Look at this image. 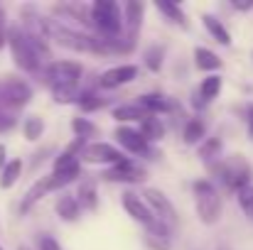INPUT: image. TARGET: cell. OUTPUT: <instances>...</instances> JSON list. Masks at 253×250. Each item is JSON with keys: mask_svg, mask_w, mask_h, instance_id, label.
Returning a JSON list of instances; mask_svg holds the SVG:
<instances>
[{"mask_svg": "<svg viewBox=\"0 0 253 250\" xmlns=\"http://www.w3.org/2000/svg\"><path fill=\"white\" fill-rule=\"evenodd\" d=\"M7 44H10V52H12L15 64H17L22 71L35 74V71H40L42 62L49 59L47 39L32 37L30 32H25V30H20V27H12V30H10Z\"/></svg>", "mask_w": 253, "mask_h": 250, "instance_id": "cell-1", "label": "cell"}, {"mask_svg": "<svg viewBox=\"0 0 253 250\" xmlns=\"http://www.w3.org/2000/svg\"><path fill=\"white\" fill-rule=\"evenodd\" d=\"M91 22L93 27L108 39V42H116L118 35L123 32V7L116 2V0H96L91 5Z\"/></svg>", "mask_w": 253, "mask_h": 250, "instance_id": "cell-2", "label": "cell"}, {"mask_svg": "<svg viewBox=\"0 0 253 250\" xmlns=\"http://www.w3.org/2000/svg\"><path fill=\"white\" fill-rule=\"evenodd\" d=\"M192 189H194V206H197L199 221L207 226H214L221 218V194L216 184L209 179H199L192 184Z\"/></svg>", "mask_w": 253, "mask_h": 250, "instance_id": "cell-3", "label": "cell"}, {"mask_svg": "<svg viewBox=\"0 0 253 250\" xmlns=\"http://www.w3.org/2000/svg\"><path fill=\"white\" fill-rule=\"evenodd\" d=\"M216 174L224 181V186L236 191V194L251 184V167L246 165L241 157H231V160L216 165Z\"/></svg>", "mask_w": 253, "mask_h": 250, "instance_id": "cell-4", "label": "cell"}, {"mask_svg": "<svg viewBox=\"0 0 253 250\" xmlns=\"http://www.w3.org/2000/svg\"><path fill=\"white\" fill-rule=\"evenodd\" d=\"M82 162H88V165H121V162H126L128 157L118 150V147H113V145H108V143H91V145H84V150H82V157H79Z\"/></svg>", "mask_w": 253, "mask_h": 250, "instance_id": "cell-5", "label": "cell"}, {"mask_svg": "<svg viewBox=\"0 0 253 250\" xmlns=\"http://www.w3.org/2000/svg\"><path fill=\"white\" fill-rule=\"evenodd\" d=\"M0 93H2V103L5 108L12 113L17 108H25L32 98V86L22 79H5L0 81Z\"/></svg>", "mask_w": 253, "mask_h": 250, "instance_id": "cell-6", "label": "cell"}, {"mask_svg": "<svg viewBox=\"0 0 253 250\" xmlns=\"http://www.w3.org/2000/svg\"><path fill=\"white\" fill-rule=\"evenodd\" d=\"M143 196H145V204L150 206V211L155 214V218H158L160 223H165L168 228H172V226L177 223L174 206H172V201H169L163 191H158V189H145Z\"/></svg>", "mask_w": 253, "mask_h": 250, "instance_id": "cell-7", "label": "cell"}, {"mask_svg": "<svg viewBox=\"0 0 253 250\" xmlns=\"http://www.w3.org/2000/svg\"><path fill=\"white\" fill-rule=\"evenodd\" d=\"M84 69L77 62H52L47 67V79L52 83H67V86H77L82 79Z\"/></svg>", "mask_w": 253, "mask_h": 250, "instance_id": "cell-8", "label": "cell"}, {"mask_svg": "<svg viewBox=\"0 0 253 250\" xmlns=\"http://www.w3.org/2000/svg\"><path fill=\"white\" fill-rule=\"evenodd\" d=\"M123 209L128 211V216L133 218V221H138V223H143L145 228L148 226H153L158 218H155V214L150 211V206L145 204V199H140L138 194H133V191H126L123 194Z\"/></svg>", "mask_w": 253, "mask_h": 250, "instance_id": "cell-9", "label": "cell"}, {"mask_svg": "<svg viewBox=\"0 0 253 250\" xmlns=\"http://www.w3.org/2000/svg\"><path fill=\"white\" fill-rule=\"evenodd\" d=\"M101 179H106V181H123V184L143 181V179H145V169L140 165H135V162H130V160H126V162H121V165L106 169V172L101 174Z\"/></svg>", "mask_w": 253, "mask_h": 250, "instance_id": "cell-10", "label": "cell"}, {"mask_svg": "<svg viewBox=\"0 0 253 250\" xmlns=\"http://www.w3.org/2000/svg\"><path fill=\"white\" fill-rule=\"evenodd\" d=\"M138 76V67L135 64H121V67H113L108 71H103L98 76V86L101 88H118V86H126Z\"/></svg>", "mask_w": 253, "mask_h": 250, "instance_id": "cell-11", "label": "cell"}, {"mask_svg": "<svg viewBox=\"0 0 253 250\" xmlns=\"http://www.w3.org/2000/svg\"><path fill=\"white\" fill-rule=\"evenodd\" d=\"M116 140L121 143V147H126L128 152L133 155H148L150 152V143L140 135V130H133V128H116Z\"/></svg>", "mask_w": 253, "mask_h": 250, "instance_id": "cell-12", "label": "cell"}, {"mask_svg": "<svg viewBox=\"0 0 253 250\" xmlns=\"http://www.w3.org/2000/svg\"><path fill=\"white\" fill-rule=\"evenodd\" d=\"M145 243L153 250H169V228L165 223L155 221V223L148 226V231H145Z\"/></svg>", "mask_w": 253, "mask_h": 250, "instance_id": "cell-13", "label": "cell"}, {"mask_svg": "<svg viewBox=\"0 0 253 250\" xmlns=\"http://www.w3.org/2000/svg\"><path fill=\"white\" fill-rule=\"evenodd\" d=\"M54 209H57V216H59L62 221H69V223L77 221L79 214H82V206H79L77 196H72V194H62V196L57 199Z\"/></svg>", "mask_w": 253, "mask_h": 250, "instance_id": "cell-14", "label": "cell"}, {"mask_svg": "<svg viewBox=\"0 0 253 250\" xmlns=\"http://www.w3.org/2000/svg\"><path fill=\"white\" fill-rule=\"evenodd\" d=\"M77 201H79V206L86 209V211H96V206H98V189H96V181H93V179H84V181L79 184Z\"/></svg>", "mask_w": 253, "mask_h": 250, "instance_id": "cell-15", "label": "cell"}, {"mask_svg": "<svg viewBox=\"0 0 253 250\" xmlns=\"http://www.w3.org/2000/svg\"><path fill=\"white\" fill-rule=\"evenodd\" d=\"M202 22H204V27L209 30V35H211L219 44H224V47H229V44H231V32L224 27V22H221V20H216L214 15H209V12H207V15H202Z\"/></svg>", "mask_w": 253, "mask_h": 250, "instance_id": "cell-16", "label": "cell"}, {"mask_svg": "<svg viewBox=\"0 0 253 250\" xmlns=\"http://www.w3.org/2000/svg\"><path fill=\"white\" fill-rule=\"evenodd\" d=\"M221 76H216V74H211V76H207L204 81L199 83V91H197V98H202V106H207L209 101H214L219 93H221Z\"/></svg>", "mask_w": 253, "mask_h": 250, "instance_id": "cell-17", "label": "cell"}, {"mask_svg": "<svg viewBox=\"0 0 253 250\" xmlns=\"http://www.w3.org/2000/svg\"><path fill=\"white\" fill-rule=\"evenodd\" d=\"M194 64L202 71H216V69H221V59L211 49H207V47H194Z\"/></svg>", "mask_w": 253, "mask_h": 250, "instance_id": "cell-18", "label": "cell"}, {"mask_svg": "<svg viewBox=\"0 0 253 250\" xmlns=\"http://www.w3.org/2000/svg\"><path fill=\"white\" fill-rule=\"evenodd\" d=\"M113 118H116L118 123H121V120H123V123H133V120H140V123H143V120L148 118V113H145L138 103H133V106H130V103H123V106H116V108H113Z\"/></svg>", "mask_w": 253, "mask_h": 250, "instance_id": "cell-19", "label": "cell"}, {"mask_svg": "<svg viewBox=\"0 0 253 250\" xmlns=\"http://www.w3.org/2000/svg\"><path fill=\"white\" fill-rule=\"evenodd\" d=\"M140 135H143L148 143L163 140V138H165V125H163V120L155 118V115H148V118L140 123Z\"/></svg>", "mask_w": 253, "mask_h": 250, "instance_id": "cell-20", "label": "cell"}, {"mask_svg": "<svg viewBox=\"0 0 253 250\" xmlns=\"http://www.w3.org/2000/svg\"><path fill=\"white\" fill-rule=\"evenodd\" d=\"M204 135H207V123H204L202 118H189V123L184 125L182 140H184L187 145H197V143L204 140Z\"/></svg>", "mask_w": 253, "mask_h": 250, "instance_id": "cell-21", "label": "cell"}, {"mask_svg": "<svg viewBox=\"0 0 253 250\" xmlns=\"http://www.w3.org/2000/svg\"><path fill=\"white\" fill-rule=\"evenodd\" d=\"M138 106H140L148 115H158V113H165V110H168V101H165L160 93H145V96H140Z\"/></svg>", "mask_w": 253, "mask_h": 250, "instance_id": "cell-22", "label": "cell"}, {"mask_svg": "<svg viewBox=\"0 0 253 250\" xmlns=\"http://www.w3.org/2000/svg\"><path fill=\"white\" fill-rule=\"evenodd\" d=\"M72 130H74L77 140H91V138H98V125L91 123L88 118H74V120H72Z\"/></svg>", "mask_w": 253, "mask_h": 250, "instance_id": "cell-23", "label": "cell"}, {"mask_svg": "<svg viewBox=\"0 0 253 250\" xmlns=\"http://www.w3.org/2000/svg\"><path fill=\"white\" fill-rule=\"evenodd\" d=\"M22 174V162L20 160H12L0 169V189H10Z\"/></svg>", "mask_w": 253, "mask_h": 250, "instance_id": "cell-24", "label": "cell"}, {"mask_svg": "<svg viewBox=\"0 0 253 250\" xmlns=\"http://www.w3.org/2000/svg\"><path fill=\"white\" fill-rule=\"evenodd\" d=\"M143 10H145L143 2H126V5H123V17H126V22H128L133 37H135V30H138V25H140Z\"/></svg>", "mask_w": 253, "mask_h": 250, "instance_id": "cell-25", "label": "cell"}, {"mask_svg": "<svg viewBox=\"0 0 253 250\" xmlns=\"http://www.w3.org/2000/svg\"><path fill=\"white\" fill-rule=\"evenodd\" d=\"M52 98L57 103H74V101H79V86L52 83Z\"/></svg>", "mask_w": 253, "mask_h": 250, "instance_id": "cell-26", "label": "cell"}, {"mask_svg": "<svg viewBox=\"0 0 253 250\" xmlns=\"http://www.w3.org/2000/svg\"><path fill=\"white\" fill-rule=\"evenodd\" d=\"M22 133H25V138H27L30 143L40 140L42 133H44V123H42V118H37V115L25 118V123H22Z\"/></svg>", "mask_w": 253, "mask_h": 250, "instance_id": "cell-27", "label": "cell"}, {"mask_svg": "<svg viewBox=\"0 0 253 250\" xmlns=\"http://www.w3.org/2000/svg\"><path fill=\"white\" fill-rule=\"evenodd\" d=\"M155 7L163 12V15H168L172 22H179V25H187V20H184V10L177 5V2H169V0H158L155 2Z\"/></svg>", "mask_w": 253, "mask_h": 250, "instance_id": "cell-28", "label": "cell"}, {"mask_svg": "<svg viewBox=\"0 0 253 250\" xmlns=\"http://www.w3.org/2000/svg\"><path fill=\"white\" fill-rule=\"evenodd\" d=\"M145 67L150 69V71H160L163 69V57H165V49L163 47H158V44H153V47H148L145 49Z\"/></svg>", "mask_w": 253, "mask_h": 250, "instance_id": "cell-29", "label": "cell"}, {"mask_svg": "<svg viewBox=\"0 0 253 250\" xmlns=\"http://www.w3.org/2000/svg\"><path fill=\"white\" fill-rule=\"evenodd\" d=\"M77 103L82 106V110H98V108L106 106V98H101V96L93 93V91H82Z\"/></svg>", "mask_w": 253, "mask_h": 250, "instance_id": "cell-30", "label": "cell"}, {"mask_svg": "<svg viewBox=\"0 0 253 250\" xmlns=\"http://www.w3.org/2000/svg\"><path fill=\"white\" fill-rule=\"evenodd\" d=\"M221 147H224V143H221L219 138H207V140L199 145V157H202V160H214V157H219Z\"/></svg>", "mask_w": 253, "mask_h": 250, "instance_id": "cell-31", "label": "cell"}, {"mask_svg": "<svg viewBox=\"0 0 253 250\" xmlns=\"http://www.w3.org/2000/svg\"><path fill=\"white\" fill-rule=\"evenodd\" d=\"M236 199H239V206H241V211L249 216L253 221V184H249L246 189H241L239 194H236Z\"/></svg>", "mask_w": 253, "mask_h": 250, "instance_id": "cell-32", "label": "cell"}, {"mask_svg": "<svg viewBox=\"0 0 253 250\" xmlns=\"http://www.w3.org/2000/svg\"><path fill=\"white\" fill-rule=\"evenodd\" d=\"M37 248L40 250H62V246L57 243L54 236H49V233H40V236H37Z\"/></svg>", "mask_w": 253, "mask_h": 250, "instance_id": "cell-33", "label": "cell"}, {"mask_svg": "<svg viewBox=\"0 0 253 250\" xmlns=\"http://www.w3.org/2000/svg\"><path fill=\"white\" fill-rule=\"evenodd\" d=\"M15 123H17L15 113H0V133H7Z\"/></svg>", "mask_w": 253, "mask_h": 250, "instance_id": "cell-34", "label": "cell"}, {"mask_svg": "<svg viewBox=\"0 0 253 250\" xmlns=\"http://www.w3.org/2000/svg\"><path fill=\"white\" fill-rule=\"evenodd\" d=\"M7 35H10L7 32V17H5V10L0 7V49L7 44Z\"/></svg>", "mask_w": 253, "mask_h": 250, "instance_id": "cell-35", "label": "cell"}, {"mask_svg": "<svg viewBox=\"0 0 253 250\" xmlns=\"http://www.w3.org/2000/svg\"><path fill=\"white\" fill-rule=\"evenodd\" d=\"M231 7H234V10L246 12V10H251L253 7V0H231Z\"/></svg>", "mask_w": 253, "mask_h": 250, "instance_id": "cell-36", "label": "cell"}, {"mask_svg": "<svg viewBox=\"0 0 253 250\" xmlns=\"http://www.w3.org/2000/svg\"><path fill=\"white\" fill-rule=\"evenodd\" d=\"M246 120H249V135L253 138V103L246 108Z\"/></svg>", "mask_w": 253, "mask_h": 250, "instance_id": "cell-37", "label": "cell"}, {"mask_svg": "<svg viewBox=\"0 0 253 250\" xmlns=\"http://www.w3.org/2000/svg\"><path fill=\"white\" fill-rule=\"evenodd\" d=\"M5 155H7V150H5V145H0V169L7 165V162H5Z\"/></svg>", "mask_w": 253, "mask_h": 250, "instance_id": "cell-38", "label": "cell"}, {"mask_svg": "<svg viewBox=\"0 0 253 250\" xmlns=\"http://www.w3.org/2000/svg\"><path fill=\"white\" fill-rule=\"evenodd\" d=\"M17 250H30V248H25V246H20V248H17Z\"/></svg>", "mask_w": 253, "mask_h": 250, "instance_id": "cell-39", "label": "cell"}, {"mask_svg": "<svg viewBox=\"0 0 253 250\" xmlns=\"http://www.w3.org/2000/svg\"><path fill=\"white\" fill-rule=\"evenodd\" d=\"M219 250H229V248H219Z\"/></svg>", "mask_w": 253, "mask_h": 250, "instance_id": "cell-40", "label": "cell"}, {"mask_svg": "<svg viewBox=\"0 0 253 250\" xmlns=\"http://www.w3.org/2000/svg\"><path fill=\"white\" fill-rule=\"evenodd\" d=\"M0 250H2V248H0Z\"/></svg>", "mask_w": 253, "mask_h": 250, "instance_id": "cell-41", "label": "cell"}]
</instances>
